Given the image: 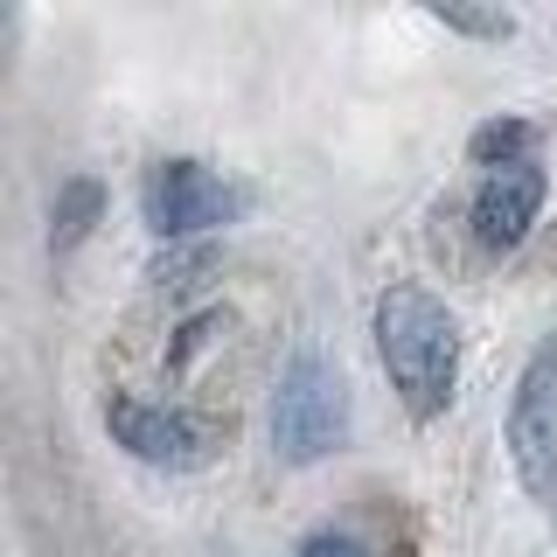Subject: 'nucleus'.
<instances>
[{
  "label": "nucleus",
  "mask_w": 557,
  "mask_h": 557,
  "mask_svg": "<svg viewBox=\"0 0 557 557\" xmlns=\"http://www.w3.org/2000/svg\"><path fill=\"white\" fill-rule=\"evenodd\" d=\"M502 440H509L522 495L544 516H557V335H544L530 348V362H522V376L509 391V418H502Z\"/></svg>",
  "instance_id": "obj_3"
},
{
  "label": "nucleus",
  "mask_w": 557,
  "mask_h": 557,
  "mask_svg": "<svg viewBox=\"0 0 557 557\" xmlns=\"http://www.w3.org/2000/svg\"><path fill=\"white\" fill-rule=\"evenodd\" d=\"M139 209H147V231L174 244V237H202V231H216V223H231L237 216V188L223 182L216 168L174 153V161L147 168V182H139Z\"/></svg>",
  "instance_id": "obj_4"
},
{
  "label": "nucleus",
  "mask_w": 557,
  "mask_h": 557,
  "mask_svg": "<svg viewBox=\"0 0 557 557\" xmlns=\"http://www.w3.org/2000/svg\"><path fill=\"white\" fill-rule=\"evenodd\" d=\"M98 216H104V182L98 174H70L57 202H49V251H77Z\"/></svg>",
  "instance_id": "obj_7"
},
{
  "label": "nucleus",
  "mask_w": 557,
  "mask_h": 557,
  "mask_svg": "<svg viewBox=\"0 0 557 557\" xmlns=\"http://www.w3.org/2000/svg\"><path fill=\"white\" fill-rule=\"evenodd\" d=\"M348 432V383L321 348H293L272 391V453L286 467H313Z\"/></svg>",
  "instance_id": "obj_2"
},
{
  "label": "nucleus",
  "mask_w": 557,
  "mask_h": 557,
  "mask_svg": "<svg viewBox=\"0 0 557 557\" xmlns=\"http://www.w3.org/2000/svg\"><path fill=\"white\" fill-rule=\"evenodd\" d=\"M376 356L383 376H391L397 405H405L418 425L446 418L453 405V383H460V321L432 286L418 278H391L376 293Z\"/></svg>",
  "instance_id": "obj_1"
},
{
  "label": "nucleus",
  "mask_w": 557,
  "mask_h": 557,
  "mask_svg": "<svg viewBox=\"0 0 557 557\" xmlns=\"http://www.w3.org/2000/svg\"><path fill=\"white\" fill-rule=\"evenodd\" d=\"M432 22H446V28H460V35H509L516 22L509 14H495V8H453V0H440V8H432Z\"/></svg>",
  "instance_id": "obj_9"
},
{
  "label": "nucleus",
  "mask_w": 557,
  "mask_h": 557,
  "mask_svg": "<svg viewBox=\"0 0 557 557\" xmlns=\"http://www.w3.org/2000/svg\"><path fill=\"white\" fill-rule=\"evenodd\" d=\"M536 216H544V168L536 161L481 174V188H474V237H481V251H516V244L536 231Z\"/></svg>",
  "instance_id": "obj_6"
},
{
  "label": "nucleus",
  "mask_w": 557,
  "mask_h": 557,
  "mask_svg": "<svg viewBox=\"0 0 557 557\" xmlns=\"http://www.w3.org/2000/svg\"><path fill=\"white\" fill-rule=\"evenodd\" d=\"M104 432H112V446H126L133 460L147 467H168V474H188V467L209 460V440L202 425L188 411L174 405H147V397H104Z\"/></svg>",
  "instance_id": "obj_5"
},
{
  "label": "nucleus",
  "mask_w": 557,
  "mask_h": 557,
  "mask_svg": "<svg viewBox=\"0 0 557 557\" xmlns=\"http://www.w3.org/2000/svg\"><path fill=\"white\" fill-rule=\"evenodd\" d=\"M530 147H536V126H530V119H487V126L474 133V161H481L487 174L530 161Z\"/></svg>",
  "instance_id": "obj_8"
},
{
  "label": "nucleus",
  "mask_w": 557,
  "mask_h": 557,
  "mask_svg": "<svg viewBox=\"0 0 557 557\" xmlns=\"http://www.w3.org/2000/svg\"><path fill=\"white\" fill-rule=\"evenodd\" d=\"M293 557H370V550H362L356 536H342V530H321V536H307Z\"/></svg>",
  "instance_id": "obj_10"
}]
</instances>
